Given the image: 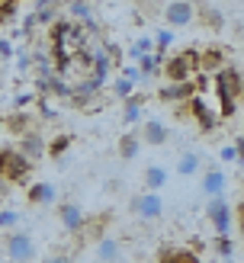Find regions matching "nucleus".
<instances>
[{
    "mask_svg": "<svg viewBox=\"0 0 244 263\" xmlns=\"http://www.w3.org/2000/svg\"><path fill=\"white\" fill-rule=\"evenodd\" d=\"M4 254L13 260V263H32L35 260V241L32 234L26 231H10L4 238Z\"/></svg>",
    "mask_w": 244,
    "mask_h": 263,
    "instance_id": "f257e3e1",
    "label": "nucleus"
},
{
    "mask_svg": "<svg viewBox=\"0 0 244 263\" xmlns=\"http://www.w3.org/2000/svg\"><path fill=\"white\" fill-rule=\"evenodd\" d=\"M196 58H199V51H180V55L167 58V64H164L167 81H171V84L193 81V74H196Z\"/></svg>",
    "mask_w": 244,
    "mask_h": 263,
    "instance_id": "f03ea898",
    "label": "nucleus"
},
{
    "mask_svg": "<svg viewBox=\"0 0 244 263\" xmlns=\"http://www.w3.org/2000/svg\"><path fill=\"white\" fill-rule=\"evenodd\" d=\"M205 218L212 221L218 238H228V231H231V205H228L225 196H212V199L205 202Z\"/></svg>",
    "mask_w": 244,
    "mask_h": 263,
    "instance_id": "7ed1b4c3",
    "label": "nucleus"
},
{
    "mask_svg": "<svg viewBox=\"0 0 244 263\" xmlns=\"http://www.w3.org/2000/svg\"><path fill=\"white\" fill-rule=\"evenodd\" d=\"M132 212L141 218V221H158L161 212H164V202H161V196L158 193H138L135 199H132Z\"/></svg>",
    "mask_w": 244,
    "mask_h": 263,
    "instance_id": "20e7f679",
    "label": "nucleus"
},
{
    "mask_svg": "<svg viewBox=\"0 0 244 263\" xmlns=\"http://www.w3.org/2000/svg\"><path fill=\"white\" fill-rule=\"evenodd\" d=\"M193 16H196V7H193L190 0H171V4L164 7V20H167V26H190Z\"/></svg>",
    "mask_w": 244,
    "mask_h": 263,
    "instance_id": "39448f33",
    "label": "nucleus"
},
{
    "mask_svg": "<svg viewBox=\"0 0 244 263\" xmlns=\"http://www.w3.org/2000/svg\"><path fill=\"white\" fill-rule=\"evenodd\" d=\"M0 174H4V180L10 183H20V180H26L32 174V161H26L23 154H16V151H10V157L4 161V170H0Z\"/></svg>",
    "mask_w": 244,
    "mask_h": 263,
    "instance_id": "423d86ee",
    "label": "nucleus"
},
{
    "mask_svg": "<svg viewBox=\"0 0 244 263\" xmlns=\"http://www.w3.org/2000/svg\"><path fill=\"white\" fill-rule=\"evenodd\" d=\"M58 218H61L64 231H71V234L84 231V225H87V218H84V209L77 205V202H61V205H58Z\"/></svg>",
    "mask_w": 244,
    "mask_h": 263,
    "instance_id": "0eeeda50",
    "label": "nucleus"
},
{
    "mask_svg": "<svg viewBox=\"0 0 244 263\" xmlns=\"http://www.w3.org/2000/svg\"><path fill=\"white\" fill-rule=\"evenodd\" d=\"M93 257H97V263H119L122 260V241L103 234L97 241V247H93Z\"/></svg>",
    "mask_w": 244,
    "mask_h": 263,
    "instance_id": "6e6552de",
    "label": "nucleus"
},
{
    "mask_svg": "<svg viewBox=\"0 0 244 263\" xmlns=\"http://www.w3.org/2000/svg\"><path fill=\"white\" fill-rule=\"evenodd\" d=\"M218 97H228V100L241 97V71L238 68H222L218 71Z\"/></svg>",
    "mask_w": 244,
    "mask_h": 263,
    "instance_id": "1a4fd4ad",
    "label": "nucleus"
},
{
    "mask_svg": "<svg viewBox=\"0 0 244 263\" xmlns=\"http://www.w3.org/2000/svg\"><path fill=\"white\" fill-rule=\"evenodd\" d=\"M225 186H228V174L222 167H209L202 174V193L205 196H225Z\"/></svg>",
    "mask_w": 244,
    "mask_h": 263,
    "instance_id": "9d476101",
    "label": "nucleus"
},
{
    "mask_svg": "<svg viewBox=\"0 0 244 263\" xmlns=\"http://www.w3.org/2000/svg\"><path fill=\"white\" fill-rule=\"evenodd\" d=\"M16 154H23L26 161H39V157L45 154V138L39 135V132H26L20 138V151Z\"/></svg>",
    "mask_w": 244,
    "mask_h": 263,
    "instance_id": "9b49d317",
    "label": "nucleus"
},
{
    "mask_svg": "<svg viewBox=\"0 0 244 263\" xmlns=\"http://www.w3.org/2000/svg\"><path fill=\"white\" fill-rule=\"evenodd\" d=\"M222 68H225V48H205V51H199L196 71L212 74V71H222Z\"/></svg>",
    "mask_w": 244,
    "mask_h": 263,
    "instance_id": "f8f14e48",
    "label": "nucleus"
},
{
    "mask_svg": "<svg viewBox=\"0 0 244 263\" xmlns=\"http://www.w3.org/2000/svg\"><path fill=\"white\" fill-rule=\"evenodd\" d=\"M193 116H196V122L205 128V132H212L215 125H218V116H215V109L212 106H205V100H199V97H193L190 100V106H186Z\"/></svg>",
    "mask_w": 244,
    "mask_h": 263,
    "instance_id": "ddd939ff",
    "label": "nucleus"
},
{
    "mask_svg": "<svg viewBox=\"0 0 244 263\" xmlns=\"http://www.w3.org/2000/svg\"><path fill=\"white\" fill-rule=\"evenodd\" d=\"M141 106H145V93H128L125 103H122V119L128 125H135L141 119Z\"/></svg>",
    "mask_w": 244,
    "mask_h": 263,
    "instance_id": "4468645a",
    "label": "nucleus"
},
{
    "mask_svg": "<svg viewBox=\"0 0 244 263\" xmlns=\"http://www.w3.org/2000/svg\"><path fill=\"white\" fill-rule=\"evenodd\" d=\"M58 199V190L51 186V183H35V186H29V202L32 205H51Z\"/></svg>",
    "mask_w": 244,
    "mask_h": 263,
    "instance_id": "2eb2a0df",
    "label": "nucleus"
},
{
    "mask_svg": "<svg viewBox=\"0 0 244 263\" xmlns=\"http://www.w3.org/2000/svg\"><path fill=\"white\" fill-rule=\"evenodd\" d=\"M202 170V157L196 151H186V154H180V161H177V177H196Z\"/></svg>",
    "mask_w": 244,
    "mask_h": 263,
    "instance_id": "dca6fc26",
    "label": "nucleus"
},
{
    "mask_svg": "<svg viewBox=\"0 0 244 263\" xmlns=\"http://www.w3.org/2000/svg\"><path fill=\"white\" fill-rule=\"evenodd\" d=\"M138 138H145L148 144H164V141H167V125H164L161 119H148Z\"/></svg>",
    "mask_w": 244,
    "mask_h": 263,
    "instance_id": "f3484780",
    "label": "nucleus"
},
{
    "mask_svg": "<svg viewBox=\"0 0 244 263\" xmlns=\"http://www.w3.org/2000/svg\"><path fill=\"white\" fill-rule=\"evenodd\" d=\"M164 186H167V170L158 167V164L148 167V170H145V190H148V193H158V190H164Z\"/></svg>",
    "mask_w": 244,
    "mask_h": 263,
    "instance_id": "a211bd4d",
    "label": "nucleus"
},
{
    "mask_svg": "<svg viewBox=\"0 0 244 263\" xmlns=\"http://www.w3.org/2000/svg\"><path fill=\"white\" fill-rule=\"evenodd\" d=\"M193 90H196V87H193L190 81H183V84H171V87L161 90V100H190Z\"/></svg>",
    "mask_w": 244,
    "mask_h": 263,
    "instance_id": "6ab92c4d",
    "label": "nucleus"
},
{
    "mask_svg": "<svg viewBox=\"0 0 244 263\" xmlns=\"http://www.w3.org/2000/svg\"><path fill=\"white\" fill-rule=\"evenodd\" d=\"M138 148H141V138L135 135V132H128V135H122V141H119V154L125 157V161H132V157L138 154Z\"/></svg>",
    "mask_w": 244,
    "mask_h": 263,
    "instance_id": "aec40b11",
    "label": "nucleus"
},
{
    "mask_svg": "<svg viewBox=\"0 0 244 263\" xmlns=\"http://www.w3.org/2000/svg\"><path fill=\"white\" fill-rule=\"evenodd\" d=\"M68 13H71V16L81 23V26L93 20V13H90V4H87V0H71V4H68Z\"/></svg>",
    "mask_w": 244,
    "mask_h": 263,
    "instance_id": "412c9836",
    "label": "nucleus"
},
{
    "mask_svg": "<svg viewBox=\"0 0 244 263\" xmlns=\"http://www.w3.org/2000/svg\"><path fill=\"white\" fill-rule=\"evenodd\" d=\"M218 157H222L225 164H235V167H238V164H241V135L231 141V144H225V148L218 151Z\"/></svg>",
    "mask_w": 244,
    "mask_h": 263,
    "instance_id": "4be33fe9",
    "label": "nucleus"
},
{
    "mask_svg": "<svg viewBox=\"0 0 244 263\" xmlns=\"http://www.w3.org/2000/svg\"><path fill=\"white\" fill-rule=\"evenodd\" d=\"M161 263H202L193 251H164Z\"/></svg>",
    "mask_w": 244,
    "mask_h": 263,
    "instance_id": "5701e85b",
    "label": "nucleus"
},
{
    "mask_svg": "<svg viewBox=\"0 0 244 263\" xmlns=\"http://www.w3.org/2000/svg\"><path fill=\"white\" fill-rule=\"evenodd\" d=\"M202 26H209V29H222V26H225V16H222V13H218L215 7H202Z\"/></svg>",
    "mask_w": 244,
    "mask_h": 263,
    "instance_id": "b1692460",
    "label": "nucleus"
},
{
    "mask_svg": "<svg viewBox=\"0 0 244 263\" xmlns=\"http://www.w3.org/2000/svg\"><path fill=\"white\" fill-rule=\"evenodd\" d=\"M7 128L13 132V135H26V132H29V116H26V112H16V116L7 122Z\"/></svg>",
    "mask_w": 244,
    "mask_h": 263,
    "instance_id": "393cba45",
    "label": "nucleus"
},
{
    "mask_svg": "<svg viewBox=\"0 0 244 263\" xmlns=\"http://www.w3.org/2000/svg\"><path fill=\"white\" fill-rule=\"evenodd\" d=\"M20 13V0H0V23H10Z\"/></svg>",
    "mask_w": 244,
    "mask_h": 263,
    "instance_id": "a878e982",
    "label": "nucleus"
},
{
    "mask_svg": "<svg viewBox=\"0 0 244 263\" xmlns=\"http://www.w3.org/2000/svg\"><path fill=\"white\" fill-rule=\"evenodd\" d=\"M151 42L158 45V51L164 55V48H171V45H174V32H171V29H161V32H154Z\"/></svg>",
    "mask_w": 244,
    "mask_h": 263,
    "instance_id": "bb28decb",
    "label": "nucleus"
},
{
    "mask_svg": "<svg viewBox=\"0 0 244 263\" xmlns=\"http://www.w3.org/2000/svg\"><path fill=\"white\" fill-rule=\"evenodd\" d=\"M20 225V212L16 209H0V228H13Z\"/></svg>",
    "mask_w": 244,
    "mask_h": 263,
    "instance_id": "cd10ccee",
    "label": "nucleus"
},
{
    "mask_svg": "<svg viewBox=\"0 0 244 263\" xmlns=\"http://www.w3.org/2000/svg\"><path fill=\"white\" fill-rule=\"evenodd\" d=\"M68 144H71L68 135H58L51 144H45V151H51V157H58V154H64V148H68Z\"/></svg>",
    "mask_w": 244,
    "mask_h": 263,
    "instance_id": "c85d7f7f",
    "label": "nucleus"
},
{
    "mask_svg": "<svg viewBox=\"0 0 244 263\" xmlns=\"http://www.w3.org/2000/svg\"><path fill=\"white\" fill-rule=\"evenodd\" d=\"M112 90H116V97H122V100H125L128 93H135V84H128L125 77H119V81H116V87H112Z\"/></svg>",
    "mask_w": 244,
    "mask_h": 263,
    "instance_id": "c756f323",
    "label": "nucleus"
},
{
    "mask_svg": "<svg viewBox=\"0 0 244 263\" xmlns=\"http://www.w3.org/2000/svg\"><path fill=\"white\" fill-rule=\"evenodd\" d=\"M235 251H238V244L231 238H218V254L222 257H235Z\"/></svg>",
    "mask_w": 244,
    "mask_h": 263,
    "instance_id": "7c9ffc66",
    "label": "nucleus"
},
{
    "mask_svg": "<svg viewBox=\"0 0 244 263\" xmlns=\"http://www.w3.org/2000/svg\"><path fill=\"white\" fill-rule=\"evenodd\" d=\"M13 55V45L7 42V39H0V58H10Z\"/></svg>",
    "mask_w": 244,
    "mask_h": 263,
    "instance_id": "2f4dec72",
    "label": "nucleus"
},
{
    "mask_svg": "<svg viewBox=\"0 0 244 263\" xmlns=\"http://www.w3.org/2000/svg\"><path fill=\"white\" fill-rule=\"evenodd\" d=\"M42 263H71V260L64 257V254H48V257H45Z\"/></svg>",
    "mask_w": 244,
    "mask_h": 263,
    "instance_id": "473e14b6",
    "label": "nucleus"
},
{
    "mask_svg": "<svg viewBox=\"0 0 244 263\" xmlns=\"http://www.w3.org/2000/svg\"><path fill=\"white\" fill-rule=\"evenodd\" d=\"M13 103H16V106H29V103H32V93H20Z\"/></svg>",
    "mask_w": 244,
    "mask_h": 263,
    "instance_id": "72a5a7b5",
    "label": "nucleus"
},
{
    "mask_svg": "<svg viewBox=\"0 0 244 263\" xmlns=\"http://www.w3.org/2000/svg\"><path fill=\"white\" fill-rule=\"evenodd\" d=\"M7 190V180H4V174H0V193H4Z\"/></svg>",
    "mask_w": 244,
    "mask_h": 263,
    "instance_id": "f704fd0d",
    "label": "nucleus"
},
{
    "mask_svg": "<svg viewBox=\"0 0 244 263\" xmlns=\"http://www.w3.org/2000/svg\"><path fill=\"white\" fill-rule=\"evenodd\" d=\"M0 128H4V119H0Z\"/></svg>",
    "mask_w": 244,
    "mask_h": 263,
    "instance_id": "c9c22d12",
    "label": "nucleus"
}]
</instances>
